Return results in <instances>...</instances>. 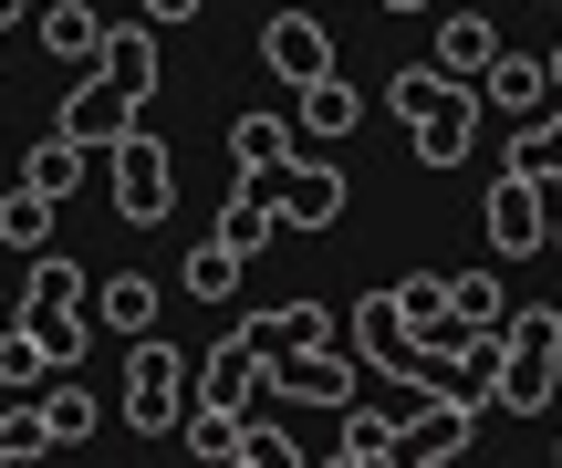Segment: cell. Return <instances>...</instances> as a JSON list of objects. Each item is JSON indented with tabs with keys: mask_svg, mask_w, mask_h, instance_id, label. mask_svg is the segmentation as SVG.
<instances>
[{
	"mask_svg": "<svg viewBox=\"0 0 562 468\" xmlns=\"http://www.w3.org/2000/svg\"><path fill=\"white\" fill-rule=\"evenodd\" d=\"M438 94H448V73H396V83H385V104H396V115H427Z\"/></svg>",
	"mask_w": 562,
	"mask_h": 468,
	"instance_id": "cell-34",
	"label": "cell"
},
{
	"mask_svg": "<svg viewBox=\"0 0 562 468\" xmlns=\"http://www.w3.org/2000/svg\"><path fill=\"white\" fill-rule=\"evenodd\" d=\"M542 83H552V94H562V42H552V53H542Z\"/></svg>",
	"mask_w": 562,
	"mask_h": 468,
	"instance_id": "cell-37",
	"label": "cell"
},
{
	"mask_svg": "<svg viewBox=\"0 0 562 468\" xmlns=\"http://www.w3.org/2000/svg\"><path fill=\"white\" fill-rule=\"evenodd\" d=\"M510 167H521V178H542V187H562V94L542 104V115L510 125Z\"/></svg>",
	"mask_w": 562,
	"mask_h": 468,
	"instance_id": "cell-21",
	"label": "cell"
},
{
	"mask_svg": "<svg viewBox=\"0 0 562 468\" xmlns=\"http://www.w3.org/2000/svg\"><path fill=\"white\" fill-rule=\"evenodd\" d=\"M136 21H199V0H125Z\"/></svg>",
	"mask_w": 562,
	"mask_h": 468,
	"instance_id": "cell-35",
	"label": "cell"
},
{
	"mask_svg": "<svg viewBox=\"0 0 562 468\" xmlns=\"http://www.w3.org/2000/svg\"><path fill=\"white\" fill-rule=\"evenodd\" d=\"M292 146H302V136H292L281 115H229V167H240V178H271Z\"/></svg>",
	"mask_w": 562,
	"mask_h": 468,
	"instance_id": "cell-26",
	"label": "cell"
},
{
	"mask_svg": "<svg viewBox=\"0 0 562 468\" xmlns=\"http://www.w3.org/2000/svg\"><path fill=\"white\" fill-rule=\"evenodd\" d=\"M542 104H552L542 53H510V42H501V53L480 62V115H510V125H521V115H542Z\"/></svg>",
	"mask_w": 562,
	"mask_h": 468,
	"instance_id": "cell-12",
	"label": "cell"
},
{
	"mask_svg": "<svg viewBox=\"0 0 562 468\" xmlns=\"http://www.w3.org/2000/svg\"><path fill=\"white\" fill-rule=\"evenodd\" d=\"M552 458H562V448H552Z\"/></svg>",
	"mask_w": 562,
	"mask_h": 468,
	"instance_id": "cell-40",
	"label": "cell"
},
{
	"mask_svg": "<svg viewBox=\"0 0 562 468\" xmlns=\"http://www.w3.org/2000/svg\"><path fill=\"white\" fill-rule=\"evenodd\" d=\"M344 333H355V365H385V354L406 344V323H396V292H364V303H355V323H344Z\"/></svg>",
	"mask_w": 562,
	"mask_h": 468,
	"instance_id": "cell-29",
	"label": "cell"
},
{
	"mask_svg": "<svg viewBox=\"0 0 562 468\" xmlns=\"http://www.w3.org/2000/svg\"><path fill=\"white\" fill-rule=\"evenodd\" d=\"M448 312H459V333H501V282L490 271H448Z\"/></svg>",
	"mask_w": 562,
	"mask_h": 468,
	"instance_id": "cell-30",
	"label": "cell"
},
{
	"mask_svg": "<svg viewBox=\"0 0 562 468\" xmlns=\"http://www.w3.org/2000/svg\"><path fill=\"white\" fill-rule=\"evenodd\" d=\"M32 427H42V448H83V437L104 427V407H94L83 386H42V396H32Z\"/></svg>",
	"mask_w": 562,
	"mask_h": 468,
	"instance_id": "cell-20",
	"label": "cell"
},
{
	"mask_svg": "<svg viewBox=\"0 0 562 468\" xmlns=\"http://www.w3.org/2000/svg\"><path fill=\"white\" fill-rule=\"evenodd\" d=\"M261 62L281 73V94H292V83L334 73V32H323L313 11H271V21H261Z\"/></svg>",
	"mask_w": 562,
	"mask_h": 468,
	"instance_id": "cell-11",
	"label": "cell"
},
{
	"mask_svg": "<svg viewBox=\"0 0 562 468\" xmlns=\"http://www.w3.org/2000/svg\"><path fill=\"white\" fill-rule=\"evenodd\" d=\"M552 250H562V208H552Z\"/></svg>",
	"mask_w": 562,
	"mask_h": 468,
	"instance_id": "cell-39",
	"label": "cell"
},
{
	"mask_svg": "<svg viewBox=\"0 0 562 468\" xmlns=\"http://www.w3.org/2000/svg\"><path fill=\"white\" fill-rule=\"evenodd\" d=\"M83 282H94L83 261H63V250H32V282H21V312H83Z\"/></svg>",
	"mask_w": 562,
	"mask_h": 468,
	"instance_id": "cell-25",
	"label": "cell"
},
{
	"mask_svg": "<svg viewBox=\"0 0 562 468\" xmlns=\"http://www.w3.org/2000/svg\"><path fill=\"white\" fill-rule=\"evenodd\" d=\"M104 157H115V208H125L136 229H157V219H167V198H178V167H167V146L146 136V125H125Z\"/></svg>",
	"mask_w": 562,
	"mask_h": 468,
	"instance_id": "cell-7",
	"label": "cell"
},
{
	"mask_svg": "<svg viewBox=\"0 0 562 468\" xmlns=\"http://www.w3.org/2000/svg\"><path fill=\"white\" fill-rule=\"evenodd\" d=\"M104 32H115V21H104V11H83V0H42V53L94 62V53H104Z\"/></svg>",
	"mask_w": 562,
	"mask_h": 468,
	"instance_id": "cell-22",
	"label": "cell"
},
{
	"mask_svg": "<svg viewBox=\"0 0 562 468\" xmlns=\"http://www.w3.org/2000/svg\"><path fill=\"white\" fill-rule=\"evenodd\" d=\"M385 292H396L406 344H427V354H448V344H459V312H448V271H406V282H385Z\"/></svg>",
	"mask_w": 562,
	"mask_h": 468,
	"instance_id": "cell-13",
	"label": "cell"
},
{
	"mask_svg": "<svg viewBox=\"0 0 562 468\" xmlns=\"http://www.w3.org/2000/svg\"><path fill=\"white\" fill-rule=\"evenodd\" d=\"M344 198H355V187H344V167L302 157V146L271 167V208H281V229H334V219H344Z\"/></svg>",
	"mask_w": 562,
	"mask_h": 468,
	"instance_id": "cell-8",
	"label": "cell"
},
{
	"mask_svg": "<svg viewBox=\"0 0 562 468\" xmlns=\"http://www.w3.org/2000/svg\"><path fill=\"white\" fill-rule=\"evenodd\" d=\"M469 448H480V407H459V396H406V407H396V458L448 468Z\"/></svg>",
	"mask_w": 562,
	"mask_h": 468,
	"instance_id": "cell-6",
	"label": "cell"
},
{
	"mask_svg": "<svg viewBox=\"0 0 562 468\" xmlns=\"http://www.w3.org/2000/svg\"><path fill=\"white\" fill-rule=\"evenodd\" d=\"M83 323L94 333H157V282H146V271H115V282H83Z\"/></svg>",
	"mask_w": 562,
	"mask_h": 468,
	"instance_id": "cell-14",
	"label": "cell"
},
{
	"mask_svg": "<svg viewBox=\"0 0 562 468\" xmlns=\"http://www.w3.org/2000/svg\"><path fill=\"white\" fill-rule=\"evenodd\" d=\"M21 333L42 344V365H53V375L94 354V323H83V312H21Z\"/></svg>",
	"mask_w": 562,
	"mask_h": 468,
	"instance_id": "cell-27",
	"label": "cell"
},
{
	"mask_svg": "<svg viewBox=\"0 0 562 468\" xmlns=\"http://www.w3.org/2000/svg\"><path fill=\"white\" fill-rule=\"evenodd\" d=\"M229 468H302V448H292V427H281L271 396L240 416V437H229Z\"/></svg>",
	"mask_w": 562,
	"mask_h": 468,
	"instance_id": "cell-23",
	"label": "cell"
},
{
	"mask_svg": "<svg viewBox=\"0 0 562 468\" xmlns=\"http://www.w3.org/2000/svg\"><path fill=\"white\" fill-rule=\"evenodd\" d=\"M355 125H364V104H355V83H344V73H313V83H292V136L334 146V136H355Z\"/></svg>",
	"mask_w": 562,
	"mask_h": 468,
	"instance_id": "cell-15",
	"label": "cell"
},
{
	"mask_svg": "<svg viewBox=\"0 0 562 468\" xmlns=\"http://www.w3.org/2000/svg\"><path fill=\"white\" fill-rule=\"evenodd\" d=\"M83 167H94V146L53 125V136H32V157H21V187H42V198H74V187H83Z\"/></svg>",
	"mask_w": 562,
	"mask_h": 468,
	"instance_id": "cell-19",
	"label": "cell"
},
{
	"mask_svg": "<svg viewBox=\"0 0 562 468\" xmlns=\"http://www.w3.org/2000/svg\"><path fill=\"white\" fill-rule=\"evenodd\" d=\"M344 427H334V448H323V458H334V468H385V458H396V407H364V396H344Z\"/></svg>",
	"mask_w": 562,
	"mask_h": 468,
	"instance_id": "cell-16",
	"label": "cell"
},
{
	"mask_svg": "<svg viewBox=\"0 0 562 468\" xmlns=\"http://www.w3.org/2000/svg\"><path fill=\"white\" fill-rule=\"evenodd\" d=\"M240 344L261 354V365H271V354H302V344H334V312H323V303H281V312H250V323H240Z\"/></svg>",
	"mask_w": 562,
	"mask_h": 468,
	"instance_id": "cell-17",
	"label": "cell"
},
{
	"mask_svg": "<svg viewBox=\"0 0 562 468\" xmlns=\"http://www.w3.org/2000/svg\"><path fill=\"white\" fill-rule=\"evenodd\" d=\"M480 219H490V250H501V261H531V250H552V187L521 178V167H501V187L480 198Z\"/></svg>",
	"mask_w": 562,
	"mask_h": 468,
	"instance_id": "cell-5",
	"label": "cell"
},
{
	"mask_svg": "<svg viewBox=\"0 0 562 468\" xmlns=\"http://www.w3.org/2000/svg\"><path fill=\"white\" fill-rule=\"evenodd\" d=\"M21 21H32V0H0V32H21Z\"/></svg>",
	"mask_w": 562,
	"mask_h": 468,
	"instance_id": "cell-36",
	"label": "cell"
},
{
	"mask_svg": "<svg viewBox=\"0 0 562 468\" xmlns=\"http://www.w3.org/2000/svg\"><path fill=\"white\" fill-rule=\"evenodd\" d=\"M178 292H188V303H229V292H240V250L199 240V250L178 261Z\"/></svg>",
	"mask_w": 562,
	"mask_h": 468,
	"instance_id": "cell-28",
	"label": "cell"
},
{
	"mask_svg": "<svg viewBox=\"0 0 562 468\" xmlns=\"http://www.w3.org/2000/svg\"><path fill=\"white\" fill-rule=\"evenodd\" d=\"M0 386H11V396H42V386H53V365H42V344H32V333H0Z\"/></svg>",
	"mask_w": 562,
	"mask_h": 468,
	"instance_id": "cell-32",
	"label": "cell"
},
{
	"mask_svg": "<svg viewBox=\"0 0 562 468\" xmlns=\"http://www.w3.org/2000/svg\"><path fill=\"white\" fill-rule=\"evenodd\" d=\"M406 136H417V167H459L469 146H480V83L448 73V94L427 104V115H406Z\"/></svg>",
	"mask_w": 562,
	"mask_h": 468,
	"instance_id": "cell-10",
	"label": "cell"
},
{
	"mask_svg": "<svg viewBox=\"0 0 562 468\" xmlns=\"http://www.w3.org/2000/svg\"><path fill=\"white\" fill-rule=\"evenodd\" d=\"M261 396L271 407H344V396H364V365L344 344H302V354H271L261 365Z\"/></svg>",
	"mask_w": 562,
	"mask_h": 468,
	"instance_id": "cell-4",
	"label": "cell"
},
{
	"mask_svg": "<svg viewBox=\"0 0 562 468\" xmlns=\"http://www.w3.org/2000/svg\"><path fill=\"white\" fill-rule=\"evenodd\" d=\"M209 240H220V250H240V261H250V250H271V240H281L271 178H240V187H229V208H220V229H209Z\"/></svg>",
	"mask_w": 562,
	"mask_h": 468,
	"instance_id": "cell-18",
	"label": "cell"
},
{
	"mask_svg": "<svg viewBox=\"0 0 562 468\" xmlns=\"http://www.w3.org/2000/svg\"><path fill=\"white\" fill-rule=\"evenodd\" d=\"M178 407H188V354L157 344V333H125V396H115V416L136 437H178Z\"/></svg>",
	"mask_w": 562,
	"mask_h": 468,
	"instance_id": "cell-3",
	"label": "cell"
},
{
	"mask_svg": "<svg viewBox=\"0 0 562 468\" xmlns=\"http://www.w3.org/2000/svg\"><path fill=\"white\" fill-rule=\"evenodd\" d=\"M501 53V32H490V11H448L438 21V73H459V83H480V62Z\"/></svg>",
	"mask_w": 562,
	"mask_h": 468,
	"instance_id": "cell-24",
	"label": "cell"
},
{
	"mask_svg": "<svg viewBox=\"0 0 562 468\" xmlns=\"http://www.w3.org/2000/svg\"><path fill=\"white\" fill-rule=\"evenodd\" d=\"M53 208H63V198L11 187V198H0V240H11V250H53Z\"/></svg>",
	"mask_w": 562,
	"mask_h": 468,
	"instance_id": "cell-31",
	"label": "cell"
},
{
	"mask_svg": "<svg viewBox=\"0 0 562 468\" xmlns=\"http://www.w3.org/2000/svg\"><path fill=\"white\" fill-rule=\"evenodd\" d=\"M21 458H53V448H42L32 407H0V468H21Z\"/></svg>",
	"mask_w": 562,
	"mask_h": 468,
	"instance_id": "cell-33",
	"label": "cell"
},
{
	"mask_svg": "<svg viewBox=\"0 0 562 468\" xmlns=\"http://www.w3.org/2000/svg\"><path fill=\"white\" fill-rule=\"evenodd\" d=\"M146 94H157V21H125V32H104V53L83 62V83L63 94V136H83L104 157V146L146 115Z\"/></svg>",
	"mask_w": 562,
	"mask_h": 468,
	"instance_id": "cell-1",
	"label": "cell"
},
{
	"mask_svg": "<svg viewBox=\"0 0 562 468\" xmlns=\"http://www.w3.org/2000/svg\"><path fill=\"white\" fill-rule=\"evenodd\" d=\"M375 11H427V0H375Z\"/></svg>",
	"mask_w": 562,
	"mask_h": 468,
	"instance_id": "cell-38",
	"label": "cell"
},
{
	"mask_svg": "<svg viewBox=\"0 0 562 468\" xmlns=\"http://www.w3.org/2000/svg\"><path fill=\"white\" fill-rule=\"evenodd\" d=\"M188 407H220V416H250L261 407V354L229 333V344H209V354H188Z\"/></svg>",
	"mask_w": 562,
	"mask_h": 468,
	"instance_id": "cell-9",
	"label": "cell"
},
{
	"mask_svg": "<svg viewBox=\"0 0 562 468\" xmlns=\"http://www.w3.org/2000/svg\"><path fill=\"white\" fill-rule=\"evenodd\" d=\"M552 396H562V312L521 303V312H501V396H490V407L542 416Z\"/></svg>",
	"mask_w": 562,
	"mask_h": 468,
	"instance_id": "cell-2",
	"label": "cell"
}]
</instances>
